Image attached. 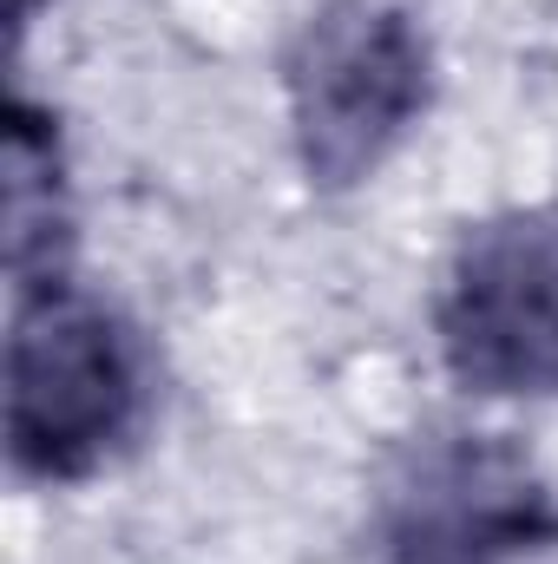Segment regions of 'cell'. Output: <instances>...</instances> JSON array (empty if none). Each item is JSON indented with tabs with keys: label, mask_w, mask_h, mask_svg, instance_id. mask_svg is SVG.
I'll return each instance as SVG.
<instances>
[{
	"label": "cell",
	"mask_w": 558,
	"mask_h": 564,
	"mask_svg": "<svg viewBox=\"0 0 558 564\" xmlns=\"http://www.w3.org/2000/svg\"><path fill=\"white\" fill-rule=\"evenodd\" d=\"M33 7H40V0H7V20H13V33L26 26V13H33Z\"/></svg>",
	"instance_id": "obj_6"
},
{
	"label": "cell",
	"mask_w": 558,
	"mask_h": 564,
	"mask_svg": "<svg viewBox=\"0 0 558 564\" xmlns=\"http://www.w3.org/2000/svg\"><path fill=\"white\" fill-rule=\"evenodd\" d=\"M282 99L309 191H355L427 119L433 40L401 0H329L282 53Z\"/></svg>",
	"instance_id": "obj_2"
},
{
	"label": "cell",
	"mask_w": 558,
	"mask_h": 564,
	"mask_svg": "<svg viewBox=\"0 0 558 564\" xmlns=\"http://www.w3.org/2000/svg\"><path fill=\"white\" fill-rule=\"evenodd\" d=\"M433 341L466 394L558 401V204L460 230L433 295Z\"/></svg>",
	"instance_id": "obj_3"
},
{
	"label": "cell",
	"mask_w": 558,
	"mask_h": 564,
	"mask_svg": "<svg viewBox=\"0 0 558 564\" xmlns=\"http://www.w3.org/2000/svg\"><path fill=\"white\" fill-rule=\"evenodd\" d=\"M375 539L388 564H519L558 545V486L506 433L440 426L395 459Z\"/></svg>",
	"instance_id": "obj_4"
},
{
	"label": "cell",
	"mask_w": 558,
	"mask_h": 564,
	"mask_svg": "<svg viewBox=\"0 0 558 564\" xmlns=\"http://www.w3.org/2000/svg\"><path fill=\"white\" fill-rule=\"evenodd\" d=\"M0 250L13 295L73 282V184H66V144L60 119L33 106L26 93L7 99L0 132Z\"/></svg>",
	"instance_id": "obj_5"
},
{
	"label": "cell",
	"mask_w": 558,
	"mask_h": 564,
	"mask_svg": "<svg viewBox=\"0 0 558 564\" xmlns=\"http://www.w3.org/2000/svg\"><path fill=\"white\" fill-rule=\"evenodd\" d=\"M151 414L139 328L79 282L13 295L7 328V459L33 486L106 473Z\"/></svg>",
	"instance_id": "obj_1"
}]
</instances>
